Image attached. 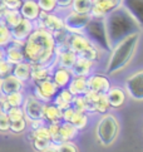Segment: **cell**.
Returning <instances> with one entry per match:
<instances>
[{"label": "cell", "mask_w": 143, "mask_h": 152, "mask_svg": "<svg viewBox=\"0 0 143 152\" xmlns=\"http://www.w3.org/2000/svg\"><path fill=\"white\" fill-rule=\"evenodd\" d=\"M55 40L52 33L35 28L23 44L24 59L33 66H50L55 63Z\"/></svg>", "instance_id": "6da1fadb"}, {"label": "cell", "mask_w": 143, "mask_h": 152, "mask_svg": "<svg viewBox=\"0 0 143 152\" xmlns=\"http://www.w3.org/2000/svg\"><path fill=\"white\" fill-rule=\"evenodd\" d=\"M107 39L111 47L133 33H142L138 23L122 5L103 18Z\"/></svg>", "instance_id": "7a4b0ae2"}, {"label": "cell", "mask_w": 143, "mask_h": 152, "mask_svg": "<svg viewBox=\"0 0 143 152\" xmlns=\"http://www.w3.org/2000/svg\"><path fill=\"white\" fill-rule=\"evenodd\" d=\"M141 33H133L118 42L115 45L112 47L109 52V57L107 59L106 70L104 74L114 75L120 73L123 69L128 67V64L132 62V59L136 56L137 48L139 44Z\"/></svg>", "instance_id": "3957f363"}, {"label": "cell", "mask_w": 143, "mask_h": 152, "mask_svg": "<svg viewBox=\"0 0 143 152\" xmlns=\"http://www.w3.org/2000/svg\"><path fill=\"white\" fill-rule=\"evenodd\" d=\"M120 132V123L114 113L101 115L96 126V137L103 147H109L117 141Z\"/></svg>", "instance_id": "277c9868"}, {"label": "cell", "mask_w": 143, "mask_h": 152, "mask_svg": "<svg viewBox=\"0 0 143 152\" xmlns=\"http://www.w3.org/2000/svg\"><path fill=\"white\" fill-rule=\"evenodd\" d=\"M67 47L78 57L89 59L92 62H96L97 64L101 62L104 54V52L99 49L96 44H93L84 34L69 33L67 39Z\"/></svg>", "instance_id": "5b68a950"}, {"label": "cell", "mask_w": 143, "mask_h": 152, "mask_svg": "<svg viewBox=\"0 0 143 152\" xmlns=\"http://www.w3.org/2000/svg\"><path fill=\"white\" fill-rule=\"evenodd\" d=\"M83 34L89 39L93 44H96L99 49H102L104 53H109L112 49L111 44L107 39L106 28H104V21L99 18H92L89 23L87 24Z\"/></svg>", "instance_id": "8992f818"}, {"label": "cell", "mask_w": 143, "mask_h": 152, "mask_svg": "<svg viewBox=\"0 0 143 152\" xmlns=\"http://www.w3.org/2000/svg\"><path fill=\"white\" fill-rule=\"evenodd\" d=\"M124 92L136 102H143V68L131 73L124 80Z\"/></svg>", "instance_id": "52a82bcc"}, {"label": "cell", "mask_w": 143, "mask_h": 152, "mask_svg": "<svg viewBox=\"0 0 143 152\" xmlns=\"http://www.w3.org/2000/svg\"><path fill=\"white\" fill-rule=\"evenodd\" d=\"M62 17H63L64 29L69 31V33H78V34H83L87 24L92 19L90 14H80L73 12V10H69V12L63 14Z\"/></svg>", "instance_id": "ba28073f"}, {"label": "cell", "mask_w": 143, "mask_h": 152, "mask_svg": "<svg viewBox=\"0 0 143 152\" xmlns=\"http://www.w3.org/2000/svg\"><path fill=\"white\" fill-rule=\"evenodd\" d=\"M35 28H42L52 34L64 29L63 17L59 13H40L39 18L34 21Z\"/></svg>", "instance_id": "9c48e42d"}, {"label": "cell", "mask_w": 143, "mask_h": 152, "mask_svg": "<svg viewBox=\"0 0 143 152\" xmlns=\"http://www.w3.org/2000/svg\"><path fill=\"white\" fill-rule=\"evenodd\" d=\"M44 107L45 103L39 101L33 93L25 96V99L21 108L24 112V117L28 122L34 121V119H44Z\"/></svg>", "instance_id": "30bf717a"}, {"label": "cell", "mask_w": 143, "mask_h": 152, "mask_svg": "<svg viewBox=\"0 0 143 152\" xmlns=\"http://www.w3.org/2000/svg\"><path fill=\"white\" fill-rule=\"evenodd\" d=\"M33 84H34L33 86V96H35L38 99L44 103L52 102L59 91V88L52 79L42 80V82L33 83Z\"/></svg>", "instance_id": "8fae6325"}, {"label": "cell", "mask_w": 143, "mask_h": 152, "mask_svg": "<svg viewBox=\"0 0 143 152\" xmlns=\"http://www.w3.org/2000/svg\"><path fill=\"white\" fill-rule=\"evenodd\" d=\"M29 140L31 142V146L36 152H43L44 150H47L49 146H52V138H50V133H49L48 126L44 124L43 127L30 131L29 134Z\"/></svg>", "instance_id": "7c38bea8"}, {"label": "cell", "mask_w": 143, "mask_h": 152, "mask_svg": "<svg viewBox=\"0 0 143 152\" xmlns=\"http://www.w3.org/2000/svg\"><path fill=\"white\" fill-rule=\"evenodd\" d=\"M87 86L88 91L98 94H106L108 89L112 87L111 80H109L107 74L103 73H92L89 77H87Z\"/></svg>", "instance_id": "4fadbf2b"}, {"label": "cell", "mask_w": 143, "mask_h": 152, "mask_svg": "<svg viewBox=\"0 0 143 152\" xmlns=\"http://www.w3.org/2000/svg\"><path fill=\"white\" fill-rule=\"evenodd\" d=\"M120 5H122V0H93L89 14L92 18L103 19Z\"/></svg>", "instance_id": "5bb4252c"}, {"label": "cell", "mask_w": 143, "mask_h": 152, "mask_svg": "<svg viewBox=\"0 0 143 152\" xmlns=\"http://www.w3.org/2000/svg\"><path fill=\"white\" fill-rule=\"evenodd\" d=\"M96 67H97V63L96 62H92L89 59H85V58H82L78 57L77 61L74 63V66L70 68V72L73 74V77H89L92 73L96 72Z\"/></svg>", "instance_id": "9a60e30c"}, {"label": "cell", "mask_w": 143, "mask_h": 152, "mask_svg": "<svg viewBox=\"0 0 143 152\" xmlns=\"http://www.w3.org/2000/svg\"><path fill=\"white\" fill-rule=\"evenodd\" d=\"M34 29H35V25L33 21L26 20V19H21V21L18 25L14 26L13 29H10V33H12V38H13L14 42L24 44L26 38L33 33Z\"/></svg>", "instance_id": "2e32d148"}, {"label": "cell", "mask_w": 143, "mask_h": 152, "mask_svg": "<svg viewBox=\"0 0 143 152\" xmlns=\"http://www.w3.org/2000/svg\"><path fill=\"white\" fill-rule=\"evenodd\" d=\"M24 88H25V84L23 82H20L19 79H16L12 74L0 79V97L1 98L12 93H15V92L24 91Z\"/></svg>", "instance_id": "e0dca14e"}, {"label": "cell", "mask_w": 143, "mask_h": 152, "mask_svg": "<svg viewBox=\"0 0 143 152\" xmlns=\"http://www.w3.org/2000/svg\"><path fill=\"white\" fill-rule=\"evenodd\" d=\"M106 97L109 106H111V110L122 108L125 104V101H127V94H125L124 89L117 86H112L106 93Z\"/></svg>", "instance_id": "ac0fdd59"}, {"label": "cell", "mask_w": 143, "mask_h": 152, "mask_svg": "<svg viewBox=\"0 0 143 152\" xmlns=\"http://www.w3.org/2000/svg\"><path fill=\"white\" fill-rule=\"evenodd\" d=\"M5 61L9 62L12 66H16V64L24 62L25 59L23 53V44L12 40L9 45L5 47Z\"/></svg>", "instance_id": "d6986e66"}, {"label": "cell", "mask_w": 143, "mask_h": 152, "mask_svg": "<svg viewBox=\"0 0 143 152\" xmlns=\"http://www.w3.org/2000/svg\"><path fill=\"white\" fill-rule=\"evenodd\" d=\"M122 7L134 18L143 31V0H122Z\"/></svg>", "instance_id": "ffe728a7"}, {"label": "cell", "mask_w": 143, "mask_h": 152, "mask_svg": "<svg viewBox=\"0 0 143 152\" xmlns=\"http://www.w3.org/2000/svg\"><path fill=\"white\" fill-rule=\"evenodd\" d=\"M19 13L21 14L23 19L26 20H30V21H34L39 18L40 15V8L38 5L36 0H23L20 8H19Z\"/></svg>", "instance_id": "44dd1931"}, {"label": "cell", "mask_w": 143, "mask_h": 152, "mask_svg": "<svg viewBox=\"0 0 143 152\" xmlns=\"http://www.w3.org/2000/svg\"><path fill=\"white\" fill-rule=\"evenodd\" d=\"M78 134H79V131L72 123L65 122V121H63L62 123H59V127H58L59 143L73 142V141L78 137Z\"/></svg>", "instance_id": "7402d4cb"}, {"label": "cell", "mask_w": 143, "mask_h": 152, "mask_svg": "<svg viewBox=\"0 0 143 152\" xmlns=\"http://www.w3.org/2000/svg\"><path fill=\"white\" fill-rule=\"evenodd\" d=\"M72 78H73V74H72L70 69L55 66V68L53 70V74H52V80L55 83V86L59 89L67 88Z\"/></svg>", "instance_id": "603a6c76"}, {"label": "cell", "mask_w": 143, "mask_h": 152, "mask_svg": "<svg viewBox=\"0 0 143 152\" xmlns=\"http://www.w3.org/2000/svg\"><path fill=\"white\" fill-rule=\"evenodd\" d=\"M31 72H33V66L24 61L13 67L12 75H14L16 79H19L24 84H26V83H31Z\"/></svg>", "instance_id": "cb8c5ba5"}, {"label": "cell", "mask_w": 143, "mask_h": 152, "mask_svg": "<svg viewBox=\"0 0 143 152\" xmlns=\"http://www.w3.org/2000/svg\"><path fill=\"white\" fill-rule=\"evenodd\" d=\"M44 121L47 124H59L63 122V111L53 104L52 102L45 103L44 107Z\"/></svg>", "instance_id": "d4e9b609"}, {"label": "cell", "mask_w": 143, "mask_h": 152, "mask_svg": "<svg viewBox=\"0 0 143 152\" xmlns=\"http://www.w3.org/2000/svg\"><path fill=\"white\" fill-rule=\"evenodd\" d=\"M54 68H55V63L50 64V66H33L31 83H38V82H42V80L52 79Z\"/></svg>", "instance_id": "484cf974"}, {"label": "cell", "mask_w": 143, "mask_h": 152, "mask_svg": "<svg viewBox=\"0 0 143 152\" xmlns=\"http://www.w3.org/2000/svg\"><path fill=\"white\" fill-rule=\"evenodd\" d=\"M72 99H73V94L68 91V88H62V89L58 91V93L53 98L52 103L55 104L60 111H64V110H67V108L70 107Z\"/></svg>", "instance_id": "4316f807"}, {"label": "cell", "mask_w": 143, "mask_h": 152, "mask_svg": "<svg viewBox=\"0 0 143 152\" xmlns=\"http://www.w3.org/2000/svg\"><path fill=\"white\" fill-rule=\"evenodd\" d=\"M67 88H68V91L70 92V93L73 94V97L84 96L88 92L87 78H84V77H73Z\"/></svg>", "instance_id": "83f0119b"}, {"label": "cell", "mask_w": 143, "mask_h": 152, "mask_svg": "<svg viewBox=\"0 0 143 152\" xmlns=\"http://www.w3.org/2000/svg\"><path fill=\"white\" fill-rule=\"evenodd\" d=\"M68 122L73 124L78 131H82V129H84L88 126V123H89V113L73 110V113H72Z\"/></svg>", "instance_id": "f1b7e54d"}, {"label": "cell", "mask_w": 143, "mask_h": 152, "mask_svg": "<svg viewBox=\"0 0 143 152\" xmlns=\"http://www.w3.org/2000/svg\"><path fill=\"white\" fill-rule=\"evenodd\" d=\"M23 17L21 14L19 13V10H13V9H5V12L3 14V18H1V21L8 26L9 29H13L14 26L18 25Z\"/></svg>", "instance_id": "f546056e"}, {"label": "cell", "mask_w": 143, "mask_h": 152, "mask_svg": "<svg viewBox=\"0 0 143 152\" xmlns=\"http://www.w3.org/2000/svg\"><path fill=\"white\" fill-rule=\"evenodd\" d=\"M93 5V0H73L72 10L80 14H89Z\"/></svg>", "instance_id": "4dcf8cb0"}, {"label": "cell", "mask_w": 143, "mask_h": 152, "mask_svg": "<svg viewBox=\"0 0 143 152\" xmlns=\"http://www.w3.org/2000/svg\"><path fill=\"white\" fill-rule=\"evenodd\" d=\"M3 99L7 102L10 107H21L23 103H24V99H25L24 91L15 92V93H12V94L7 96V97H4Z\"/></svg>", "instance_id": "1f68e13d"}, {"label": "cell", "mask_w": 143, "mask_h": 152, "mask_svg": "<svg viewBox=\"0 0 143 152\" xmlns=\"http://www.w3.org/2000/svg\"><path fill=\"white\" fill-rule=\"evenodd\" d=\"M111 111V106L108 103V99L106 94H99L98 99L96 102V107H94V113H98V115H104Z\"/></svg>", "instance_id": "d6a6232c"}, {"label": "cell", "mask_w": 143, "mask_h": 152, "mask_svg": "<svg viewBox=\"0 0 143 152\" xmlns=\"http://www.w3.org/2000/svg\"><path fill=\"white\" fill-rule=\"evenodd\" d=\"M12 40L13 38H12V33H10V29L0 20V47L5 48L12 43Z\"/></svg>", "instance_id": "836d02e7"}, {"label": "cell", "mask_w": 143, "mask_h": 152, "mask_svg": "<svg viewBox=\"0 0 143 152\" xmlns=\"http://www.w3.org/2000/svg\"><path fill=\"white\" fill-rule=\"evenodd\" d=\"M43 13H57V0H36Z\"/></svg>", "instance_id": "e575fe53"}, {"label": "cell", "mask_w": 143, "mask_h": 152, "mask_svg": "<svg viewBox=\"0 0 143 152\" xmlns=\"http://www.w3.org/2000/svg\"><path fill=\"white\" fill-rule=\"evenodd\" d=\"M26 127H28V121L25 118H21V119H18V121L10 122L9 131L12 133H23L26 129Z\"/></svg>", "instance_id": "d590c367"}, {"label": "cell", "mask_w": 143, "mask_h": 152, "mask_svg": "<svg viewBox=\"0 0 143 152\" xmlns=\"http://www.w3.org/2000/svg\"><path fill=\"white\" fill-rule=\"evenodd\" d=\"M7 116L9 117V121L10 122L18 121V119H21V118H25L24 117L23 108H21V107H10V110L8 111Z\"/></svg>", "instance_id": "8d00e7d4"}, {"label": "cell", "mask_w": 143, "mask_h": 152, "mask_svg": "<svg viewBox=\"0 0 143 152\" xmlns=\"http://www.w3.org/2000/svg\"><path fill=\"white\" fill-rule=\"evenodd\" d=\"M70 107L74 111H79V112H87L85 110V101H84V96H77L73 97L72 99V104Z\"/></svg>", "instance_id": "74e56055"}, {"label": "cell", "mask_w": 143, "mask_h": 152, "mask_svg": "<svg viewBox=\"0 0 143 152\" xmlns=\"http://www.w3.org/2000/svg\"><path fill=\"white\" fill-rule=\"evenodd\" d=\"M57 152H79V148L74 142H63L55 146Z\"/></svg>", "instance_id": "f35d334b"}, {"label": "cell", "mask_w": 143, "mask_h": 152, "mask_svg": "<svg viewBox=\"0 0 143 152\" xmlns=\"http://www.w3.org/2000/svg\"><path fill=\"white\" fill-rule=\"evenodd\" d=\"M72 4H73V0H57V13L60 15L65 14L72 10Z\"/></svg>", "instance_id": "ab89813d"}, {"label": "cell", "mask_w": 143, "mask_h": 152, "mask_svg": "<svg viewBox=\"0 0 143 152\" xmlns=\"http://www.w3.org/2000/svg\"><path fill=\"white\" fill-rule=\"evenodd\" d=\"M13 67L9 62H7L4 59V61H0V79L1 78H5V77H8V75L12 74L13 72Z\"/></svg>", "instance_id": "60d3db41"}, {"label": "cell", "mask_w": 143, "mask_h": 152, "mask_svg": "<svg viewBox=\"0 0 143 152\" xmlns=\"http://www.w3.org/2000/svg\"><path fill=\"white\" fill-rule=\"evenodd\" d=\"M9 128H10L9 117L5 113L0 112V132H9Z\"/></svg>", "instance_id": "b9f144b4"}, {"label": "cell", "mask_w": 143, "mask_h": 152, "mask_svg": "<svg viewBox=\"0 0 143 152\" xmlns=\"http://www.w3.org/2000/svg\"><path fill=\"white\" fill-rule=\"evenodd\" d=\"M43 152H57V148H55V145H52L49 146V147L47 150H44Z\"/></svg>", "instance_id": "7bdbcfd3"}, {"label": "cell", "mask_w": 143, "mask_h": 152, "mask_svg": "<svg viewBox=\"0 0 143 152\" xmlns=\"http://www.w3.org/2000/svg\"><path fill=\"white\" fill-rule=\"evenodd\" d=\"M5 59V48L0 47V61H4Z\"/></svg>", "instance_id": "ee69618b"}, {"label": "cell", "mask_w": 143, "mask_h": 152, "mask_svg": "<svg viewBox=\"0 0 143 152\" xmlns=\"http://www.w3.org/2000/svg\"><path fill=\"white\" fill-rule=\"evenodd\" d=\"M0 102H1V98H0Z\"/></svg>", "instance_id": "f6af8a7d"}]
</instances>
